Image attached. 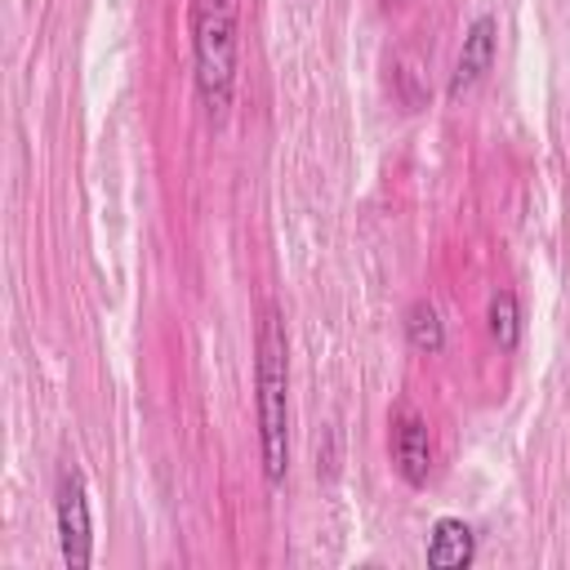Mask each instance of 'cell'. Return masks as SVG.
<instances>
[{
    "label": "cell",
    "instance_id": "1",
    "mask_svg": "<svg viewBox=\"0 0 570 570\" xmlns=\"http://www.w3.org/2000/svg\"><path fill=\"white\" fill-rule=\"evenodd\" d=\"M254 410H258V459L263 481L281 485L289 472V338L276 307L258 312L254 334Z\"/></svg>",
    "mask_w": 570,
    "mask_h": 570
},
{
    "label": "cell",
    "instance_id": "2",
    "mask_svg": "<svg viewBox=\"0 0 570 570\" xmlns=\"http://www.w3.org/2000/svg\"><path fill=\"white\" fill-rule=\"evenodd\" d=\"M191 76L200 107L209 125H223L236 98V53H240V27H236V0H191Z\"/></svg>",
    "mask_w": 570,
    "mask_h": 570
},
{
    "label": "cell",
    "instance_id": "3",
    "mask_svg": "<svg viewBox=\"0 0 570 570\" xmlns=\"http://www.w3.org/2000/svg\"><path fill=\"white\" fill-rule=\"evenodd\" d=\"M53 517H58V548L67 570H85L94 561V521H89V494L80 468H62Z\"/></svg>",
    "mask_w": 570,
    "mask_h": 570
},
{
    "label": "cell",
    "instance_id": "4",
    "mask_svg": "<svg viewBox=\"0 0 570 570\" xmlns=\"http://www.w3.org/2000/svg\"><path fill=\"white\" fill-rule=\"evenodd\" d=\"M494 53H499V22H494V13H476L468 22V31H463V45H459V58H454V71H450L445 94L450 98H463L494 67Z\"/></svg>",
    "mask_w": 570,
    "mask_h": 570
},
{
    "label": "cell",
    "instance_id": "5",
    "mask_svg": "<svg viewBox=\"0 0 570 570\" xmlns=\"http://www.w3.org/2000/svg\"><path fill=\"white\" fill-rule=\"evenodd\" d=\"M392 468L396 476L410 485V490H423L428 485V472H432V432L419 414H401L396 428H392Z\"/></svg>",
    "mask_w": 570,
    "mask_h": 570
},
{
    "label": "cell",
    "instance_id": "6",
    "mask_svg": "<svg viewBox=\"0 0 570 570\" xmlns=\"http://www.w3.org/2000/svg\"><path fill=\"white\" fill-rule=\"evenodd\" d=\"M428 566L432 570H468L472 557H476V534L463 517H441L428 534V548H423Z\"/></svg>",
    "mask_w": 570,
    "mask_h": 570
},
{
    "label": "cell",
    "instance_id": "7",
    "mask_svg": "<svg viewBox=\"0 0 570 570\" xmlns=\"http://www.w3.org/2000/svg\"><path fill=\"white\" fill-rule=\"evenodd\" d=\"M405 343L414 347V352H423V356H436L441 347H445V321H441V312L428 303V298H414L410 307H405Z\"/></svg>",
    "mask_w": 570,
    "mask_h": 570
},
{
    "label": "cell",
    "instance_id": "8",
    "mask_svg": "<svg viewBox=\"0 0 570 570\" xmlns=\"http://www.w3.org/2000/svg\"><path fill=\"white\" fill-rule=\"evenodd\" d=\"M485 325L499 352H517L521 347V298L512 289H494L485 307Z\"/></svg>",
    "mask_w": 570,
    "mask_h": 570
},
{
    "label": "cell",
    "instance_id": "9",
    "mask_svg": "<svg viewBox=\"0 0 570 570\" xmlns=\"http://www.w3.org/2000/svg\"><path fill=\"white\" fill-rule=\"evenodd\" d=\"M316 476H325V481L338 476V428H334V423H330V428L321 432V441H316Z\"/></svg>",
    "mask_w": 570,
    "mask_h": 570
},
{
    "label": "cell",
    "instance_id": "10",
    "mask_svg": "<svg viewBox=\"0 0 570 570\" xmlns=\"http://www.w3.org/2000/svg\"><path fill=\"white\" fill-rule=\"evenodd\" d=\"M396 85H401V102H405L410 111L428 107V89L419 85V71H414L410 62H401V67H396Z\"/></svg>",
    "mask_w": 570,
    "mask_h": 570
},
{
    "label": "cell",
    "instance_id": "11",
    "mask_svg": "<svg viewBox=\"0 0 570 570\" xmlns=\"http://www.w3.org/2000/svg\"><path fill=\"white\" fill-rule=\"evenodd\" d=\"M401 4H405V0H383V9H401Z\"/></svg>",
    "mask_w": 570,
    "mask_h": 570
}]
</instances>
